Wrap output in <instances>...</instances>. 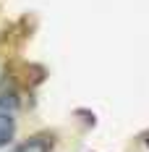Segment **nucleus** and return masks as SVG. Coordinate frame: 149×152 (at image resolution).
<instances>
[{
  "instance_id": "obj_3",
  "label": "nucleus",
  "mask_w": 149,
  "mask_h": 152,
  "mask_svg": "<svg viewBox=\"0 0 149 152\" xmlns=\"http://www.w3.org/2000/svg\"><path fill=\"white\" fill-rule=\"evenodd\" d=\"M16 105H18V102H16V94H0V113H5V110L13 113Z\"/></svg>"
},
{
  "instance_id": "obj_1",
  "label": "nucleus",
  "mask_w": 149,
  "mask_h": 152,
  "mask_svg": "<svg viewBox=\"0 0 149 152\" xmlns=\"http://www.w3.org/2000/svg\"><path fill=\"white\" fill-rule=\"evenodd\" d=\"M16 134V121L11 113H0V147L11 144V139Z\"/></svg>"
},
{
  "instance_id": "obj_2",
  "label": "nucleus",
  "mask_w": 149,
  "mask_h": 152,
  "mask_svg": "<svg viewBox=\"0 0 149 152\" xmlns=\"http://www.w3.org/2000/svg\"><path fill=\"white\" fill-rule=\"evenodd\" d=\"M18 152H47V142L45 139H29Z\"/></svg>"
}]
</instances>
